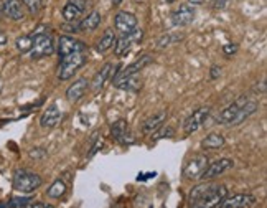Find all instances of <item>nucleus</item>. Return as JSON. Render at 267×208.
Segmentation results:
<instances>
[{"mask_svg": "<svg viewBox=\"0 0 267 208\" xmlns=\"http://www.w3.org/2000/svg\"><path fill=\"white\" fill-rule=\"evenodd\" d=\"M228 197V188L216 183H203L190 192V208H218V205Z\"/></svg>", "mask_w": 267, "mask_h": 208, "instance_id": "nucleus-1", "label": "nucleus"}, {"mask_svg": "<svg viewBox=\"0 0 267 208\" xmlns=\"http://www.w3.org/2000/svg\"><path fill=\"white\" fill-rule=\"evenodd\" d=\"M84 63H86L84 51H76V53H71V55H68L65 58H61L60 70H58V80L66 81V80L73 78L76 71H79Z\"/></svg>", "mask_w": 267, "mask_h": 208, "instance_id": "nucleus-2", "label": "nucleus"}, {"mask_svg": "<svg viewBox=\"0 0 267 208\" xmlns=\"http://www.w3.org/2000/svg\"><path fill=\"white\" fill-rule=\"evenodd\" d=\"M41 177L30 170H17L13 175V187L22 193H32L41 185Z\"/></svg>", "mask_w": 267, "mask_h": 208, "instance_id": "nucleus-3", "label": "nucleus"}, {"mask_svg": "<svg viewBox=\"0 0 267 208\" xmlns=\"http://www.w3.org/2000/svg\"><path fill=\"white\" fill-rule=\"evenodd\" d=\"M33 37V46L32 50L28 51L32 58H45L50 56L53 51H55V42H53V37L50 33H40V35H32Z\"/></svg>", "mask_w": 267, "mask_h": 208, "instance_id": "nucleus-4", "label": "nucleus"}, {"mask_svg": "<svg viewBox=\"0 0 267 208\" xmlns=\"http://www.w3.org/2000/svg\"><path fill=\"white\" fill-rule=\"evenodd\" d=\"M208 166V157L203 156V154H198V156H193L191 159H188V162L183 167V175L188 180H195V178H200L203 170Z\"/></svg>", "mask_w": 267, "mask_h": 208, "instance_id": "nucleus-5", "label": "nucleus"}, {"mask_svg": "<svg viewBox=\"0 0 267 208\" xmlns=\"http://www.w3.org/2000/svg\"><path fill=\"white\" fill-rule=\"evenodd\" d=\"M211 113V108L210 106H203V108L193 111V114H190L185 121V124H183V130H185V134H193L195 130H198L201 127L203 124L206 123L208 116Z\"/></svg>", "mask_w": 267, "mask_h": 208, "instance_id": "nucleus-6", "label": "nucleus"}, {"mask_svg": "<svg viewBox=\"0 0 267 208\" xmlns=\"http://www.w3.org/2000/svg\"><path fill=\"white\" fill-rule=\"evenodd\" d=\"M257 203V198L251 193H236L232 197H226L218 208H251Z\"/></svg>", "mask_w": 267, "mask_h": 208, "instance_id": "nucleus-7", "label": "nucleus"}, {"mask_svg": "<svg viewBox=\"0 0 267 208\" xmlns=\"http://www.w3.org/2000/svg\"><path fill=\"white\" fill-rule=\"evenodd\" d=\"M142 38H144L142 28H135L134 32L125 33V35H122L119 40H115V43H114V45H115V55H119V56L125 55V53L132 48L134 43H139Z\"/></svg>", "mask_w": 267, "mask_h": 208, "instance_id": "nucleus-8", "label": "nucleus"}, {"mask_svg": "<svg viewBox=\"0 0 267 208\" xmlns=\"http://www.w3.org/2000/svg\"><path fill=\"white\" fill-rule=\"evenodd\" d=\"M232 166H234V162H232L231 159H218V161L208 162V166L205 170H203L200 178H203V180H213V178L225 173L228 168H231Z\"/></svg>", "mask_w": 267, "mask_h": 208, "instance_id": "nucleus-9", "label": "nucleus"}, {"mask_svg": "<svg viewBox=\"0 0 267 208\" xmlns=\"http://www.w3.org/2000/svg\"><path fill=\"white\" fill-rule=\"evenodd\" d=\"M86 50V45L82 43L81 40H76L75 37H70V35H63L58 42V55L60 58H65L71 53H76V51H84Z\"/></svg>", "mask_w": 267, "mask_h": 208, "instance_id": "nucleus-10", "label": "nucleus"}, {"mask_svg": "<svg viewBox=\"0 0 267 208\" xmlns=\"http://www.w3.org/2000/svg\"><path fill=\"white\" fill-rule=\"evenodd\" d=\"M247 101H249V99H247L246 96H241V98H237L234 103H231L229 106H226V108L223 109L220 114H218L216 123L218 124H229L231 125V123L234 121L237 113H239V109L247 103Z\"/></svg>", "mask_w": 267, "mask_h": 208, "instance_id": "nucleus-11", "label": "nucleus"}, {"mask_svg": "<svg viewBox=\"0 0 267 208\" xmlns=\"http://www.w3.org/2000/svg\"><path fill=\"white\" fill-rule=\"evenodd\" d=\"M2 13L13 22L23 20L25 18V5L22 0H3Z\"/></svg>", "mask_w": 267, "mask_h": 208, "instance_id": "nucleus-12", "label": "nucleus"}, {"mask_svg": "<svg viewBox=\"0 0 267 208\" xmlns=\"http://www.w3.org/2000/svg\"><path fill=\"white\" fill-rule=\"evenodd\" d=\"M111 135L114 137V141H117L119 144H124V146H129V144L135 142L134 135L129 132L127 123H125L124 119L115 121L113 124V127H111Z\"/></svg>", "mask_w": 267, "mask_h": 208, "instance_id": "nucleus-13", "label": "nucleus"}, {"mask_svg": "<svg viewBox=\"0 0 267 208\" xmlns=\"http://www.w3.org/2000/svg\"><path fill=\"white\" fill-rule=\"evenodd\" d=\"M195 18V8L188 3H183L172 13V23L175 27H187Z\"/></svg>", "mask_w": 267, "mask_h": 208, "instance_id": "nucleus-14", "label": "nucleus"}, {"mask_svg": "<svg viewBox=\"0 0 267 208\" xmlns=\"http://www.w3.org/2000/svg\"><path fill=\"white\" fill-rule=\"evenodd\" d=\"M86 0H68L66 5L63 7V18L65 22H76L84 13Z\"/></svg>", "mask_w": 267, "mask_h": 208, "instance_id": "nucleus-15", "label": "nucleus"}, {"mask_svg": "<svg viewBox=\"0 0 267 208\" xmlns=\"http://www.w3.org/2000/svg\"><path fill=\"white\" fill-rule=\"evenodd\" d=\"M114 23H115V28H117L122 35H125V33H130L137 28V17L130 12H119L117 15H115Z\"/></svg>", "mask_w": 267, "mask_h": 208, "instance_id": "nucleus-16", "label": "nucleus"}, {"mask_svg": "<svg viewBox=\"0 0 267 208\" xmlns=\"http://www.w3.org/2000/svg\"><path fill=\"white\" fill-rule=\"evenodd\" d=\"M61 121V111L60 108H58L56 104H51L48 106L45 113L41 114L40 118V125L43 129H51L55 127V125Z\"/></svg>", "mask_w": 267, "mask_h": 208, "instance_id": "nucleus-17", "label": "nucleus"}, {"mask_svg": "<svg viewBox=\"0 0 267 208\" xmlns=\"http://www.w3.org/2000/svg\"><path fill=\"white\" fill-rule=\"evenodd\" d=\"M87 88H89V81L86 78H79L66 89V99L70 101V103H76V101H79L82 96H84Z\"/></svg>", "mask_w": 267, "mask_h": 208, "instance_id": "nucleus-18", "label": "nucleus"}, {"mask_svg": "<svg viewBox=\"0 0 267 208\" xmlns=\"http://www.w3.org/2000/svg\"><path fill=\"white\" fill-rule=\"evenodd\" d=\"M167 119V111H160V113L150 116L144 121L142 124V132L144 134H155L157 130L163 125V121Z\"/></svg>", "mask_w": 267, "mask_h": 208, "instance_id": "nucleus-19", "label": "nucleus"}, {"mask_svg": "<svg viewBox=\"0 0 267 208\" xmlns=\"http://www.w3.org/2000/svg\"><path fill=\"white\" fill-rule=\"evenodd\" d=\"M149 63H152V58H150L149 55H144L140 56L139 60H135L132 65H129L127 68H124V70L117 71V75H115L114 80H119V78H125V76H132V75H137L142 68H145L149 65Z\"/></svg>", "mask_w": 267, "mask_h": 208, "instance_id": "nucleus-20", "label": "nucleus"}, {"mask_svg": "<svg viewBox=\"0 0 267 208\" xmlns=\"http://www.w3.org/2000/svg\"><path fill=\"white\" fill-rule=\"evenodd\" d=\"M114 86L119 89H125V91H139L142 88V80L139 78L137 75H132V76H125V78H119V80H114Z\"/></svg>", "mask_w": 267, "mask_h": 208, "instance_id": "nucleus-21", "label": "nucleus"}, {"mask_svg": "<svg viewBox=\"0 0 267 208\" xmlns=\"http://www.w3.org/2000/svg\"><path fill=\"white\" fill-rule=\"evenodd\" d=\"M113 68H114L113 63H108V65H104L101 68V71L96 73L93 81H91V88H93V91H99L106 84V81H109L111 75H113Z\"/></svg>", "mask_w": 267, "mask_h": 208, "instance_id": "nucleus-22", "label": "nucleus"}, {"mask_svg": "<svg viewBox=\"0 0 267 208\" xmlns=\"http://www.w3.org/2000/svg\"><path fill=\"white\" fill-rule=\"evenodd\" d=\"M257 109H259V104H257L256 101H247V103L239 109V113H237V116L234 118V121H232V123H231V125L242 124L246 119H249L251 116L256 113Z\"/></svg>", "mask_w": 267, "mask_h": 208, "instance_id": "nucleus-23", "label": "nucleus"}, {"mask_svg": "<svg viewBox=\"0 0 267 208\" xmlns=\"http://www.w3.org/2000/svg\"><path fill=\"white\" fill-rule=\"evenodd\" d=\"M225 137L218 132H211L210 135H206L205 139L201 141V147L203 149H210V151H215V149H221L225 147Z\"/></svg>", "mask_w": 267, "mask_h": 208, "instance_id": "nucleus-24", "label": "nucleus"}, {"mask_svg": "<svg viewBox=\"0 0 267 208\" xmlns=\"http://www.w3.org/2000/svg\"><path fill=\"white\" fill-rule=\"evenodd\" d=\"M115 33L114 30H111V28H108L104 33H103V37L99 38V42H98V45H96V50L101 51V53H104V51H108L109 48H113L114 46V43H115Z\"/></svg>", "mask_w": 267, "mask_h": 208, "instance_id": "nucleus-25", "label": "nucleus"}, {"mask_svg": "<svg viewBox=\"0 0 267 208\" xmlns=\"http://www.w3.org/2000/svg\"><path fill=\"white\" fill-rule=\"evenodd\" d=\"M101 20H103V17H101L99 12H91L89 15L77 25V30H96V28L101 25Z\"/></svg>", "mask_w": 267, "mask_h": 208, "instance_id": "nucleus-26", "label": "nucleus"}, {"mask_svg": "<svg viewBox=\"0 0 267 208\" xmlns=\"http://www.w3.org/2000/svg\"><path fill=\"white\" fill-rule=\"evenodd\" d=\"M183 40V35L182 33H167V35H163V37H160L158 40H157V48H167V46H172L175 45V43H178V42H182Z\"/></svg>", "mask_w": 267, "mask_h": 208, "instance_id": "nucleus-27", "label": "nucleus"}, {"mask_svg": "<svg viewBox=\"0 0 267 208\" xmlns=\"http://www.w3.org/2000/svg\"><path fill=\"white\" fill-rule=\"evenodd\" d=\"M66 192V183L61 180V178H58V180H55L51 183L50 187H48V197L50 198H60L61 195H65Z\"/></svg>", "mask_w": 267, "mask_h": 208, "instance_id": "nucleus-28", "label": "nucleus"}, {"mask_svg": "<svg viewBox=\"0 0 267 208\" xmlns=\"http://www.w3.org/2000/svg\"><path fill=\"white\" fill-rule=\"evenodd\" d=\"M15 46H17V50L22 51V53L30 51L32 46H33V37H32V35H23V37H20V38H18V40L15 42Z\"/></svg>", "mask_w": 267, "mask_h": 208, "instance_id": "nucleus-29", "label": "nucleus"}, {"mask_svg": "<svg viewBox=\"0 0 267 208\" xmlns=\"http://www.w3.org/2000/svg\"><path fill=\"white\" fill-rule=\"evenodd\" d=\"M30 203H32V198L18 197V198H12V200L7 202L5 205H0V208H23V207H28Z\"/></svg>", "mask_w": 267, "mask_h": 208, "instance_id": "nucleus-30", "label": "nucleus"}, {"mask_svg": "<svg viewBox=\"0 0 267 208\" xmlns=\"http://www.w3.org/2000/svg\"><path fill=\"white\" fill-rule=\"evenodd\" d=\"M23 5H25L32 13H38L41 8V0H22Z\"/></svg>", "mask_w": 267, "mask_h": 208, "instance_id": "nucleus-31", "label": "nucleus"}, {"mask_svg": "<svg viewBox=\"0 0 267 208\" xmlns=\"http://www.w3.org/2000/svg\"><path fill=\"white\" fill-rule=\"evenodd\" d=\"M28 156H30L32 159H35V161H41V159L46 157V151H45V149H41V147H35V149H32V151L28 152Z\"/></svg>", "mask_w": 267, "mask_h": 208, "instance_id": "nucleus-32", "label": "nucleus"}, {"mask_svg": "<svg viewBox=\"0 0 267 208\" xmlns=\"http://www.w3.org/2000/svg\"><path fill=\"white\" fill-rule=\"evenodd\" d=\"M101 147H103V137H99V135H94V142H93V147H91V151H89V154H87V156H89V157H93L94 154L98 152Z\"/></svg>", "mask_w": 267, "mask_h": 208, "instance_id": "nucleus-33", "label": "nucleus"}, {"mask_svg": "<svg viewBox=\"0 0 267 208\" xmlns=\"http://www.w3.org/2000/svg\"><path fill=\"white\" fill-rule=\"evenodd\" d=\"M173 134V129L172 127H163V129H158L157 132L153 134V139L157 141V139H163V137H170V135Z\"/></svg>", "mask_w": 267, "mask_h": 208, "instance_id": "nucleus-34", "label": "nucleus"}, {"mask_svg": "<svg viewBox=\"0 0 267 208\" xmlns=\"http://www.w3.org/2000/svg\"><path fill=\"white\" fill-rule=\"evenodd\" d=\"M223 50H225V53L228 56H231V55H234V53L237 51V45H236V43H226V45L223 46Z\"/></svg>", "mask_w": 267, "mask_h": 208, "instance_id": "nucleus-35", "label": "nucleus"}, {"mask_svg": "<svg viewBox=\"0 0 267 208\" xmlns=\"http://www.w3.org/2000/svg\"><path fill=\"white\" fill-rule=\"evenodd\" d=\"M220 75H221V68H220V66H211L210 78H211V80H216V78H220Z\"/></svg>", "mask_w": 267, "mask_h": 208, "instance_id": "nucleus-36", "label": "nucleus"}, {"mask_svg": "<svg viewBox=\"0 0 267 208\" xmlns=\"http://www.w3.org/2000/svg\"><path fill=\"white\" fill-rule=\"evenodd\" d=\"M254 93H259V94H264L266 93V81H261V84H256L254 86Z\"/></svg>", "mask_w": 267, "mask_h": 208, "instance_id": "nucleus-37", "label": "nucleus"}, {"mask_svg": "<svg viewBox=\"0 0 267 208\" xmlns=\"http://www.w3.org/2000/svg\"><path fill=\"white\" fill-rule=\"evenodd\" d=\"M211 5H213V8H216V10H218V8H225L226 0H213Z\"/></svg>", "mask_w": 267, "mask_h": 208, "instance_id": "nucleus-38", "label": "nucleus"}, {"mask_svg": "<svg viewBox=\"0 0 267 208\" xmlns=\"http://www.w3.org/2000/svg\"><path fill=\"white\" fill-rule=\"evenodd\" d=\"M28 208H53V207L48 205V203H30Z\"/></svg>", "mask_w": 267, "mask_h": 208, "instance_id": "nucleus-39", "label": "nucleus"}, {"mask_svg": "<svg viewBox=\"0 0 267 208\" xmlns=\"http://www.w3.org/2000/svg\"><path fill=\"white\" fill-rule=\"evenodd\" d=\"M5 43H7V35L5 33H0V46L5 45Z\"/></svg>", "mask_w": 267, "mask_h": 208, "instance_id": "nucleus-40", "label": "nucleus"}, {"mask_svg": "<svg viewBox=\"0 0 267 208\" xmlns=\"http://www.w3.org/2000/svg\"><path fill=\"white\" fill-rule=\"evenodd\" d=\"M188 2H190L191 5H201V3L205 2V0H188Z\"/></svg>", "mask_w": 267, "mask_h": 208, "instance_id": "nucleus-41", "label": "nucleus"}, {"mask_svg": "<svg viewBox=\"0 0 267 208\" xmlns=\"http://www.w3.org/2000/svg\"><path fill=\"white\" fill-rule=\"evenodd\" d=\"M120 3H122V0H113V5H114V7L120 5Z\"/></svg>", "mask_w": 267, "mask_h": 208, "instance_id": "nucleus-42", "label": "nucleus"}, {"mask_svg": "<svg viewBox=\"0 0 267 208\" xmlns=\"http://www.w3.org/2000/svg\"><path fill=\"white\" fill-rule=\"evenodd\" d=\"M163 2H165V3H173L175 0H163Z\"/></svg>", "mask_w": 267, "mask_h": 208, "instance_id": "nucleus-43", "label": "nucleus"}]
</instances>
